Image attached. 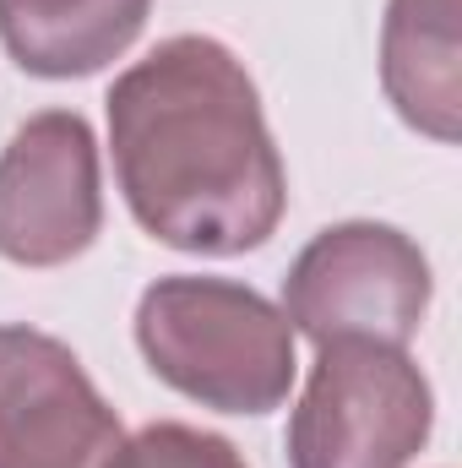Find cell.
Instances as JSON below:
<instances>
[{
    "instance_id": "obj_1",
    "label": "cell",
    "mask_w": 462,
    "mask_h": 468,
    "mask_svg": "<svg viewBox=\"0 0 462 468\" xmlns=\"http://www.w3.org/2000/svg\"><path fill=\"white\" fill-rule=\"evenodd\" d=\"M110 153L131 218L185 256L261 250L289 207V169L261 93L229 44L180 33L110 82Z\"/></svg>"
},
{
    "instance_id": "obj_2",
    "label": "cell",
    "mask_w": 462,
    "mask_h": 468,
    "mask_svg": "<svg viewBox=\"0 0 462 468\" xmlns=\"http://www.w3.org/2000/svg\"><path fill=\"white\" fill-rule=\"evenodd\" d=\"M136 349L180 398L218 414H272L289 403L299 354L283 305L213 272H169L136 300Z\"/></svg>"
},
{
    "instance_id": "obj_3",
    "label": "cell",
    "mask_w": 462,
    "mask_h": 468,
    "mask_svg": "<svg viewBox=\"0 0 462 468\" xmlns=\"http://www.w3.org/2000/svg\"><path fill=\"white\" fill-rule=\"evenodd\" d=\"M436 278L419 239L392 224L348 218L316 234L289 278H283V316L294 338L321 344H386L408 349L425 327Z\"/></svg>"
},
{
    "instance_id": "obj_4",
    "label": "cell",
    "mask_w": 462,
    "mask_h": 468,
    "mask_svg": "<svg viewBox=\"0 0 462 468\" xmlns=\"http://www.w3.org/2000/svg\"><path fill=\"white\" fill-rule=\"evenodd\" d=\"M436 425V392L408 349L321 344L289 414V468H408Z\"/></svg>"
},
{
    "instance_id": "obj_5",
    "label": "cell",
    "mask_w": 462,
    "mask_h": 468,
    "mask_svg": "<svg viewBox=\"0 0 462 468\" xmlns=\"http://www.w3.org/2000/svg\"><path fill=\"white\" fill-rule=\"evenodd\" d=\"M104 229L99 136L77 110L22 120L0 147V256L16 267H66Z\"/></svg>"
},
{
    "instance_id": "obj_6",
    "label": "cell",
    "mask_w": 462,
    "mask_h": 468,
    "mask_svg": "<svg viewBox=\"0 0 462 468\" xmlns=\"http://www.w3.org/2000/svg\"><path fill=\"white\" fill-rule=\"evenodd\" d=\"M125 431L71 344L0 322V468H110Z\"/></svg>"
},
{
    "instance_id": "obj_7",
    "label": "cell",
    "mask_w": 462,
    "mask_h": 468,
    "mask_svg": "<svg viewBox=\"0 0 462 468\" xmlns=\"http://www.w3.org/2000/svg\"><path fill=\"white\" fill-rule=\"evenodd\" d=\"M462 0H386L381 88L419 136H462Z\"/></svg>"
},
{
    "instance_id": "obj_8",
    "label": "cell",
    "mask_w": 462,
    "mask_h": 468,
    "mask_svg": "<svg viewBox=\"0 0 462 468\" xmlns=\"http://www.w3.org/2000/svg\"><path fill=\"white\" fill-rule=\"evenodd\" d=\"M147 11L152 0H0V44L27 77L71 82L120 60Z\"/></svg>"
},
{
    "instance_id": "obj_9",
    "label": "cell",
    "mask_w": 462,
    "mask_h": 468,
    "mask_svg": "<svg viewBox=\"0 0 462 468\" xmlns=\"http://www.w3.org/2000/svg\"><path fill=\"white\" fill-rule=\"evenodd\" d=\"M110 468H250V463L218 431L158 420V425H142L136 436H125Z\"/></svg>"
}]
</instances>
